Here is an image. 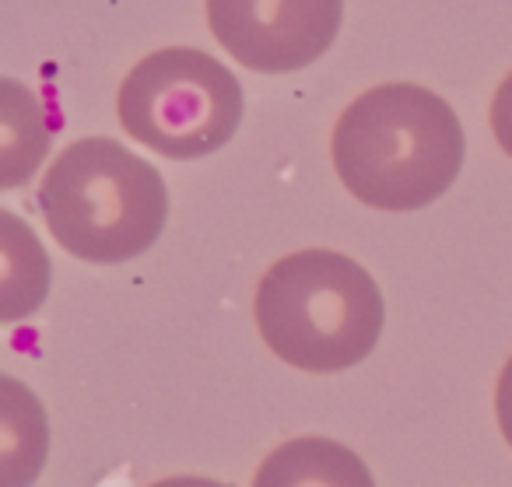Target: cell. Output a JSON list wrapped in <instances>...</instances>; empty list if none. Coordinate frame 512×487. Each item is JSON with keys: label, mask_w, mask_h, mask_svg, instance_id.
Masks as SVG:
<instances>
[{"label": "cell", "mask_w": 512, "mask_h": 487, "mask_svg": "<svg viewBox=\"0 0 512 487\" xmlns=\"http://www.w3.org/2000/svg\"><path fill=\"white\" fill-rule=\"evenodd\" d=\"M337 179L376 211H418L463 169V127L446 99L421 85H379L358 95L330 137Z\"/></svg>", "instance_id": "6da1fadb"}, {"label": "cell", "mask_w": 512, "mask_h": 487, "mask_svg": "<svg viewBox=\"0 0 512 487\" xmlns=\"http://www.w3.org/2000/svg\"><path fill=\"white\" fill-rule=\"evenodd\" d=\"M253 319L285 365L330 375L369 358L383 333L386 305L362 263L334 249H299L264 270Z\"/></svg>", "instance_id": "7a4b0ae2"}, {"label": "cell", "mask_w": 512, "mask_h": 487, "mask_svg": "<svg viewBox=\"0 0 512 487\" xmlns=\"http://www.w3.org/2000/svg\"><path fill=\"white\" fill-rule=\"evenodd\" d=\"M50 235L85 263H127L155 246L169 218L162 172L109 137L67 144L39 183Z\"/></svg>", "instance_id": "3957f363"}, {"label": "cell", "mask_w": 512, "mask_h": 487, "mask_svg": "<svg viewBox=\"0 0 512 487\" xmlns=\"http://www.w3.org/2000/svg\"><path fill=\"white\" fill-rule=\"evenodd\" d=\"M116 116L144 148L186 162L232 141L242 120V88L204 50L169 46L130 67L116 95Z\"/></svg>", "instance_id": "277c9868"}, {"label": "cell", "mask_w": 512, "mask_h": 487, "mask_svg": "<svg viewBox=\"0 0 512 487\" xmlns=\"http://www.w3.org/2000/svg\"><path fill=\"white\" fill-rule=\"evenodd\" d=\"M204 8L228 57L260 74H292L320 60L344 18V0H204Z\"/></svg>", "instance_id": "5b68a950"}, {"label": "cell", "mask_w": 512, "mask_h": 487, "mask_svg": "<svg viewBox=\"0 0 512 487\" xmlns=\"http://www.w3.org/2000/svg\"><path fill=\"white\" fill-rule=\"evenodd\" d=\"M253 487H376L369 466L348 445L323 435L281 442L260 463Z\"/></svg>", "instance_id": "8992f818"}, {"label": "cell", "mask_w": 512, "mask_h": 487, "mask_svg": "<svg viewBox=\"0 0 512 487\" xmlns=\"http://www.w3.org/2000/svg\"><path fill=\"white\" fill-rule=\"evenodd\" d=\"M46 414L15 375H0V487H29L46 463Z\"/></svg>", "instance_id": "52a82bcc"}, {"label": "cell", "mask_w": 512, "mask_h": 487, "mask_svg": "<svg viewBox=\"0 0 512 487\" xmlns=\"http://www.w3.org/2000/svg\"><path fill=\"white\" fill-rule=\"evenodd\" d=\"M50 291V256L18 214H0V316L4 323L32 316Z\"/></svg>", "instance_id": "ba28073f"}, {"label": "cell", "mask_w": 512, "mask_h": 487, "mask_svg": "<svg viewBox=\"0 0 512 487\" xmlns=\"http://www.w3.org/2000/svg\"><path fill=\"white\" fill-rule=\"evenodd\" d=\"M50 120L36 95L15 78L0 81V186L15 190L43 165Z\"/></svg>", "instance_id": "9c48e42d"}, {"label": "cell", "mask_w": 512, "mask_h": 487, "mask_svg": "<svg viewBox=\"0 0 512 487\" xmlns=\"http://www.w3.org/2000/svg\"><path fill=\"white\" fill-rule=\"evenodd\" d=\"M491 134H495L498 148L512 158V74H505V81L491 95Z\"/></svg>", "instance_id": "30bf717a"}, {"label": "cell", "mask_w": 512, "mask_h": 487, "mask_svg": "<svg viewBox=\"0 0 512 487\" xmlns=\"http://www.w3.org/2000/svg\"><path fill=\"white\" fill-rule=\"evenodd\" d=\"M495 417H498V431H502L505 445L512 449V354L502 365L495 382Z\"/></svg>", "instance_id": "8fae6325"}, {"label": "cell", "mask_w": 512, "mask_h": 487, "mask_svg": "<svg viewBox=\"0 0 512 487\" xmlns=\"http://www.w3.org/2000/svg\"><path fill=\"white\" fill-rule=\"evenodd\" d=\"M151 487H228V484H218V480H207V477H169Z\"/></svg>", "instance_id": "7c38bea8"}]
</instances>
